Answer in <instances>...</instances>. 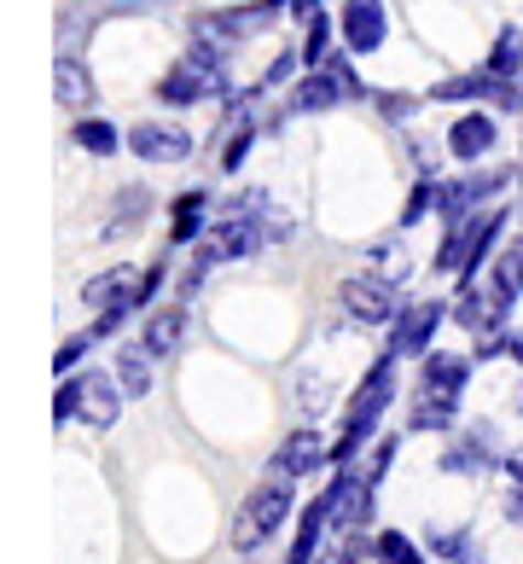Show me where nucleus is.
Masks as SVG:
<instances>
[{
    "instance_id": "36",
    "label": "nucleus",
    "mask_w": 523,
    "mask_h": 564,
    "mask_svg": "<svg viewBox=\"0 0 523 564\" xmlns=\"http://www.w3.org/2000/svg\"><path fill=\"white\" fill-rule=\"evenodd\" d=\"M506 477H512V484H517V489H523V448H517V454H512V459H506Z\"/></svg>"
},
{
    "instance_id": "34",
    "label": "nucleus",
    "mask_w": 523,
    "mask_h": 564,
    "mask_svg": "<svg viewBox=\"0 0 523 564\" xmlns=\"http://www.w3.org/2000/svg\"><path fill=\"white\" fill-rule=\"evenodd\" d=\"M274 12H291V18H314V0H268Z\"/></svg>"
},
{
    "instance_id": "9",
    "label": "nucleus",
    "mask_w": 523,
    "mask_h": 564,
    "mask_svg": "<svg viewBox=\"0 0 523 564\" xmlns=\"http://www.w3.org/2000/svg\"><path fill=\"white\" fill-rule=\"evenodd\" d=\"M443 315H448L443 303H407L390 321V355H431V338L443 326Z\"/></svg>"
},
{
    "instance_id": "22",
    "label": "nucleus",
    "mask_w": 523,
    "mask_h": 564,
    "mask_svg": "<svg viewBox=\"0 0 523 564\" xmlns=\"http://www.w3.org/2000/svg\"><path fill=\"white\" fill-rule=\"evenodd\" d=\"M483 70H489V76H523V30H517V24H506V30L494 35Z\"/></svg>"
},
{
    "instance_id": "17",
    "label": "nucleus",
    "mask_w": 523,
    "mask_h": 564,
    "mask_svg": "<svg viewBox=\"0 0 523 564\" xmlns=\"http://www.w3.org/2000/svg\"><path fill=\"white\" fill-rule=\"evenodd\" d=\"M181 338H186V308H157L152 321H145V332H140V344L157 355H170V349H181Z\"/></svg>"
},
{
    "instance_id": "20",
    "label": "nucleus",
    "mask_w": 523,
    "mask_h": 564,
    "mask_svg": "<svg viewBox=\"0 0 523 564\" xmlns=\"http://www.w3.org/2000/svg\"><path fill=\"white\" fill-rule=\"evenodd\" d=\"M204 210H209V193H204V186L181 193V198H175V227H170V239H175V245H193L198 234H209V227H204Z\"/></svg>"
},
{
    "instance_id": "23",
    "label": "nucleus",
    "mask_w": 523,
    "mask_h": 564,
    "mask_svg": "<svg viewBox=\"0 0 523 564\" xmlns=\"http://www.w3.org/2000/svg\"><path fill=\"white\" fill-rule=\"evenodd\" d=\"M274 7H268V0H262V7H250V12H216V18H209V35H257V30H268V24H274Z\"/></svg>"
},
{
    "instance_id": "33",
    "label": "nucleus",
    "mask_w": 523,
    "mask_h": 564,
    "mask_svg": "<svg viewBox=\"0 0 523 564\" xmlns=\"http://www.w3.org/2000/svg\"><path fill=\"white\" fill-rule=\"evenodd\" d=\"M297 58H303V53H280L274 65H268V76H262V88H280V82L291 76V65H297Z\"/></svg>"
},
{
    "instance_id": "24",
    "label": "nucleus",
    "mask_w": 523,
    "mask_h": 564,
    "mask_svg": "<svg viewBox=\"0 0 523 564\" xmlns=\"http://www.w3.org/2000/svg\"><path fill=\"white\" fill-rule=\"evenodd\" d=\"M70 140H76V145H81V152H88V158H111L117 145H122V134H117V129H111V122H105V117H81L76 129H70Z\"/></svg>"
},
{
    "instance_id": "35",
    "label": "nucleus",
    "mask_w": 523,
    "mask_h": 564,
    "mask_svg": "<svg viewBox=\"0 0 523 564\" xmlns=\"http://www.w3.org/2000/svg\"><path fill=\"white\" fill-rule=\"evenodd\" d=\"M506 518H512V524H523V489H512V500H506Z\"/></svg>"
},
{
    "instance_id": "18",
    "label": "nucleus",
    "mask_w": 523,
    "mask_h": 564,
    "mask_svg": "<svg viewBox=\"0 0 523 564\" xmlns=\"http://www.w3.org/2000/svg\"><path fill=\"white\" fill-rule=\"evenodd\" d=\"M489 459H494L489 431H466V436H459V443L443 454V466H448V471H466V477H477V471H489Z\"/></svg>"
},
{
    "instance_id": "25",
    "label": "nucleus",
    "mask_w": 523,
    "mask_h": 564,
    "mask_svg": "<svg viewBox=\"0 0 523 564\" xmlns=\"http://www.w3.org/2000/svg\"><path fill=\"white\" fill-rule=\"evenodd\" d=\"M454 408H459V395H431V390H418L413 395V431H443L454 420Z\"/></svg>"
},
{
    "instance_id": "16",
    "label": "nucleus",
    "mask_w": 523,
    "mask_h": 564,
    "mask_svg": "<svg viewBox=\"0 0 523 564\" xmlns=\"http://www.w3.org/2000/svg\"><path fill=\"white\" fill-rule=\"evenodd\" d=\"M471 379V367L459 361V355H425V372H418V390L431 395H459Z\"/></svg>"
},
{
    "instance_id": "12",
    "label": "nucleus",
    "mask_w": 523,
    "mask_h": 564,
    "mask_svg": "<svg viewBox=\"0 0 523 564\" xmlns=\"http://www.w3.org/2000/svg\"><path fill=\"white\" fill-rule=\"evenodd\" d=\"M81 297H88V308H134L145 303V274H134V268H111V274H99L81 285Z\"/></svg>"
},
{
    "instance_id": "7",
    "label": "nucleus",
    "mask_w": 523,
    "mask_h": 564,
    "mask_svg": "<svg viewBox=\"0 0 523 564\" xmlns=\"http://www.w3.org/2000/svg\"><path fill=\"white\" fill-rule=\"evenodd\" d=\"M344 308L355 321L367 326H390L395 315H402V303H395V280H379V274H355L344 285Z\"/></svg>"
},
{
    "instance_id": "5",
    "label": "nucleus",
    "mask_w": 523,
    "mask_h": 564,
    "mask_svg": "<svg viewBox=\"0 0 523 564\" xmlns=\"http://www.w3.org/2000/svg\"><path fill=\"white\" fill-rule=\"evenodd\" d=\"M372 489H379V471H349V466H338V484L326 489V500H331V524L338 530H361L367 518H372Z\"/></svg>"
},
{
    "instance_id": "14",
    "label": "nucleus",
    "mask_w": 523,
    "mask_h": 564,
    "mask_svg": "<svg viewBox=\"0 0 523 564\" xmlns=\"http://www.w3.org/2000/svg\"><path fill=\"white\" fill-rule=\"evenodd\" d=\"M320 466H331V448L320 443V431H291L285 443H280V454H274V471H285V477H308V471H320Z\"/></svg>"
},
{
    "instance_id": "27",
    "label": "nucleus",
    "mask_w": 523,
    "mask_h": 564,
    "mask_svg": "<svg viewBox=\"0 0 523 564\" xmlns=\"http://www.w3.org/2000/svg\"><path fill=\"white\" fill-rule=\"evenodd\" d=\"M326 58H331V18H326V12H314V18H308V35H303V65H308V70H320Z\"/></svg>"
},
{
    "instance_id": "15",
    "label": "nucleus",
    "mask_w": 523,
    "mask_h": 564,
    "mask_svg": "<svg viewBox=\"0 0 523 564\" xmlns=\"http://www.w3.org/2000/svg\"><path fill=\"white\" fill-rule=\"evenodd\" d=\"M494 140H500V134H494V117H489V111H466V117L448 129V152H454L459 163H477V158L494 152Z\"/></svg>"
},
{
    "instance_id": "30",
    "label": "nucleus",
    "mask_w": 523,
    "mask_h": 564,
    "mask_svg": "<svg viewBox=\"0 0 523 564\" xmlns=\"http://www.w3.org/2000/svg\"><path fill=\"white\" fill-rule=\"evenodd\" d=\"M379 553H384V564H425V553H418L402 530H384L379 535Z\"/></svg>"
},
{
    "instance_id": "32",
    "label": "nucleus",
    "mask_w": 523,
    "mask_h": 564,
    "mask_svg": "<svg viewBox=\"0 0 523 564\" xmlns=\"http://www.w3.org/2000/svg\"><path fill=\"white\" fill-rule=\"evenodd\" d=\"M88 344H94V332H81V338H70L65 349H58V361H53V372H70L81 355H88Z\"/></svg>"
},
{
    "instance_id": "28",
    "label": "nucleus",
    "mask_w": 523,
    "mask_h": 564,
    "mask_svg": "<svg viewBox=\"0 0 523 564\" xmlns=\"http://www.w3.org/2000/svg\"><path fill=\"white\" fill-rule=\"evenodd\" d=\"M431 210H443V181H436V175H425V181H413V198H407V210H402V221L413 227V221H425Z\"/></svg>"
},
{
    "instance_id": "1",
    "label": "nucleus",
    "mask_w": 523,
    "mask_h": 564,
    "mask_svg": "<svg viewBox=\"0 0 523 564\" xmlns=\"http://www.w3.org/2000/svg\"><path fill=\"white\" fill-rule=\"evenodd\" d=\"M216 94H227V53L216 41L186 47V58H175V70L157 82L163 106H198V99H216Z\"/></svg>"
},
{
    "instance_id": "4",
    "label": "nucleus",
    "mask_w": 523,
    "mask_h": 564,
    "mask_svg": "<svg viewBox=\"0 0 523 564\" xmlns=\"http://www.w3.org/2000/svg\"><path fill=\"white\" fill-rule=\"evenodd\" d=\"M285 518H291V484H280V477H274V484H262V489L239 507V518H233V541L250 553V547H262V541L274 535Z\"/></svg>"
},
{
    "instance_id": "11",
    "label": "nucleus",
    "mask_w": 523,
    "mask_h": 564,
    "mask_svg": "<svg viewBox=\"0 0 523 564\" xmlns=\"http://www.w3.org/2000/svg\"><path fill=\"white\" fill-rule=\"evenodd\" d=\"M129 152L145 163H186L193 158V134L175 129V122H140L129 134Z\"/></svg>"
},
{
    "instance_id": "31",
    "label": "nucleus",
    "mask_w": 523,
    "mask_h": 564,
    "mask_svg": "<svg viewBox=\"0 0 523 564\" xmlns=\"http://www.w3.org/2000/svg\"><path fill=\"white\" fill-rule=\"evenodd\" d=\"M372 99H379V117H390V122H402V117L418 111V99H413V94H372Z\"/></svg>"
},
{
    "instance_id": "10",
    "label": "nucleus",
    "mask_w": 523,
    "mask_h": 564,
    "mask_svg": "<svg viewBox=\"0 0 523 564\" xmlns=\"http://www.w3.org/2000/svg\"><path fill=\"white\" fill-rule=\"evenodd\" d=\"M344 99H355L349 94V82L338 76V70H308L297 88H291V99H285V111L291 117H314V111H331V106H344Z\"/></svg>"
},
{
    "instance_id": "8",
    "label": "nucleus",
    "mask_w": 523,
    "mask_h": 564,
    "mask_svg": "<svg viewBox=\"0 0 523 564\" xmlns=\"http://www.w3.org/2000/svg\"><path fill=\"white\" fill-rule=\"evenodd\" d=\"M506 181H512L506 170H483V175H466V181H443V210H436V216H443L448 227L471 221V216H477V204H489Z\"/></svg>"
},
{
    "instance_id": "26",
    "label": "nucleus",
    "mask_w": 523,
    "mask_h": 564,
    "mask_svg": "<svg viewBox=\"0 0 523 564\" xmlns=\"http://www.w3.org/2000/svg\"><path fill=\"white\" fill-rule=\"evenodd\" d=\"M88 99H94V82L81 70V58L65 53L58 58V106H88Z\"/></svg>"
},
{
    "instance_id": "3",
    "label": "nucleus",
    "mask_w": 523,
    "mask_h": 564,
    "mask_svg": "<svg viewBox=\"0 0 523 564\" xmlns=\"http://www.w3.org/2000/svg\"><path fill=\"white\" fill-rule=\"evenodd\" d=\"M122 384H111L105 372H70L65 384H58L53 395V420L58 425H70V420H88V425H117V408H122Z\"/></svg>"
},
{
    "instance_id": "21",
    "label": "nucleus",
    "mask_w": 523,
    "mask_h": 564,
    "mask_svg": "<svg viewBox=\"0 0 523 564\" xmlns=\"http://www.w3.org/2000/svg\"><path fill=\"white\" fill-rule=\"evenodd\" d=\"M152 361H157V355L145 349V344H129V349L117 355V384L129 390V395H145V390H152Z\"/></svg>"
},
{
    "instance_id": "2",
    "label": "nucleus",
    "mask_w": 523,
    "mask_h": 564,
    "mask_svg": "<svg viewBox=\"0 0 523 564\" xmlns=\"http://www.w3.org/2000/svg\"><path fill=\"white\" fill-rule=\"evenodd\" d=\"M506 210H489V216H471L459 221L454 234L443 239V250H436V274H459V285L477 280V268L489 262V250L500 245V234H506Z\"/></svg>"
},
{
    "instance_id": "13",
    "label": "nucleus",
    "mask_w": 523,
    "mask_h": 564,
    "mask_svg": "<svg viewBox=\"0 0 523 564\" xmlns=\"http://www.w3.org/2000/svg\"><path fill=\"white\" fill-rule=\"evenodd\" d=\"M489 291V303L506 315V308L517 303V291H523V239H506L500 245V257H494V268H489V280H477Z\"/></svg>"
},
{
    "instance_id": "29",
    "label": "nucleus",
    "mask_w": 523,
    "mask_h": 564,
    "mask_svg": "<svg viewBox=\"0 0 523 564\" xmlns=\"http://www.w3.org/2000/svg\"><path fill=\"white\" fill-rule=\"evenodd\" d=\"M250 145H257V122H250V117H244V122H239V129H233V134H227V152H221V170H227V175H239V170H244V158H250Z\"/></svg>"
},
{
    "instance_id": "6",
    "label": "nucleus",
    "mask_w": 523,
    "mask_h": 564,
    "mask_svg": "<svg viewBox=\"0 0 523 564\" xmlns=\"http://www.w3.org/2000/svg\"><path fill=\"white\" fill-rule=\"evenodd\" d=\"M338 30H344V47H349V53H384V41H390L384 0H344Z\"/></svg>"
},
{
    "instance_id": "19",
    "label": "nucleus",
    "mask_w": 523,
    "mask_h": 564,
    "mask_svg": "<svg viewBox=\"0 0 523 564\" xmlns=\"http://www.w3.org/2000/svg\"><path fill=\"white\" fill-rule=\"evenodd\" d=\"M326 518H331V500H308L303 507V524H297V541H291V558L285 564H314V547H320V530H326Z\"/></svg>"
}]
</instances>
